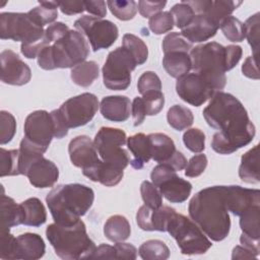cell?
Returning <instances> with one entry per match:
<instances>
[{"label": "cell", "mask_w": 260, "mask_h": 260, "mask_svg": "<svg viewBox=\"0 0 260 260\" xmlns=\"http://www.w3.org/2000/svg\"><path fill=\"white\" fill-rule=\"evenodd\" d=\"M94 146L102 160L121 170L130 164L128 151L123 148L127 143L126 133L119 128L102 127L95 134Z\"/></svg>", "instance_id": "30bf717a"}, {"label": "cell", "mask_w": 260, "mask_h": 260, "mask_svg": "<svg viewBox=\"0 0 260 260\" xmlns=\"http://www.w3.org/2000/svg\"><path fill=\"white\" fill-rule=\"evenodd\" d=\"M94 192L82 184H64L53 188L46 197L49 210L56 223H76L91 207Z\"/></svg>", "instance_id": "3957f363"}, {"label": "cell", "mask_w": 260, "mask_h": 260, "mask_svg": "<svg viewBox=\"0 0 260 260\" xmlns=\"http://www.w3.org/2000/svg\"><path fill=\"white\" fill-rule=\"evenodd\" d=\"M224 37L234 43L243 42L245 39L244 23L235 16L225 17L219 24Z\"/></svg>", "instance_id": "f35d334b"}, {"label": "cell", "mask_w": 260, "mask_h": 260, "mask_svg": "<svg viewBox=\"0 0 260 260\" xmlns=\"http://www.w3.org/2000/svg\"><path fill=\"white\" fill-rule=\"evenodd\" d=\"M99 106L98 98L93 93L83 92L65 101L58 109V113L68 129L77 128L92 120Z\"/></svg>", "instance_id": "4fadbf2b"}, {"label": "cell", "mask_w": 260, "mask_h": 260, "mask_svg": "<svg viewBox=\"0 0 260 260\" xmlns=\"http://www.w3.org/2000/svg\"><path fill=\"white\" fill-rule=\"evenodd\" d=\"M242 72L245 76L252 79H259V71L257 66V58L249 56L242 65Z\"/></svg>", "instance_id": "91938a15"}, {"label": "cell", "mask_w": 260, "mask_h": 260, "mask_svg": "<svg viewBox=\"0 0 260 260\" xmlns=\"http://www.w3.org/2000/svg\"><path fill=\"white\" fill-rule=\"evenodd\" d=\"M206 123L218 130L211 141L212 149L219 154H231L248 145L256 129L243 104L233 94L216 91L202 112Z\"/></svg>", "instance_id": "6da1fadb"}, {"label": "cell", "mask_w": 260, "mask_h": 260, "mask_svg": "<svg viewBox=\"0 0 260 260\" xmlns=\"http://www.w3.org/2000/svg\"><path fill=\"white\" fill-rule=\"evenodd\" d=\"M68 152L72 165L82 171L101 161L93 141L86 135L73 138L68 145Z\"/></svg>", "instance_id": "e0dca14e"}, {"label": "cell", "mask_w": 260, "mask_h": 260, "mask_svg": "<svg viewBox=\"0 0 260 260\" xmlns=\"http://www.w3.org/2000/svg\"><path fill=\"white\" fill-rule=\"evenodd\" d=\"M127 146L133 154V159L130 160V165L136 170H141L151 158L148 136L143 133L134 134L127 138Z\"/></svg>", "instance_id": "484cf974"}, {"label": "cell", "mask_w": 260, "mask_h": 260, "mask_svg": "<svg viewBox=\"0 0 260 260\" xmlns=\"http://www.w3.org/2000/svg\"><path fill=\"white\" fill-rule=\"evenodd\" d=\"M207 167V157L200 153L192 156L185 167V176L189 178H196L200 176Z\"/></svg>", "instance_id": "f907efd6"}, {"label": "cell", "mask_w": 260, "mask_h": 260, "mask_svg": "<svg viewBox=\"0 0 260 260\" xmlns=\"http://www.w3.org/2000/svg\"><path fill=\"white\" fill-rule=\"evenodd\" d=\"M166 232L176 240L184 255L204 254L212 246L202 230L192 219L176 211L171 215Z\"/></svg>", "instance_id": "52a82bcc"}, {"label": "cell", "mask_w": 260, "mask_h": 260, "mask_svg": "<svg viewBox=\"0 0 260 260\" xmlns=\"http://www.w3.org/2000/svg\"><path fill=\"white\" fill-rule=\"evenodd\" d=\"M58 7L66 15L82 13L85 10L83 1H58Z\"/></svg>", "instance_id": "680465c9"}, {"label": "cell", "mask_w": 260, "mask_h": 260, "mask_svg": "<svg viewBox=\"0 0 260 260\" xmlns=\"http://www.w3.org/2000/svg\"><path fill=\"white\" fill-rule=\"evenodd\" d=\"M149 28L155 35H162L173 29L174 19L170 11H160L149 18Z\"/></svg>", "instance_id": "7bdbcfd3"}, {"label": "cell", "mask_w": 260, "mask_h": 260, "mask_svg": "<svg viewBox=\"0 0 260 260\" xmlns=\"http://www.w3.org/2000/svg\"><path fill=\"white\" fill-rule=\"evenodd\" d=\"M138 253L143 260H166L170 257L168 246L160 240H148L144 242L139 247Z\"/></svg>", "instance_id": "d590c367"}, {"label": "cell", "mask_w": 260, "mask_h": 260, "mask_svg": "<svg viewBox=\"0 0 260 260\" xmlns=\"http://www.w3.org/2000/svg\"><path fill=\"white\" fill-rule=\"evenodd\" d=\"M50 114L52 116V119H53L54 125H55V138L61 139V138L65 137L68 134V128L63 123V121L58 113V110H54Z\"/></svg>", "instance_id": "6125c7cd"}, {"label": "cell", "mask_w": 260, "mask_h": 260, "mask_svg": "<svg viewBox=\"0 0 260 260\" xmlns=\"http://www.w3.org/2000/svg\"><path fill=\"white\" fill-rule=\"evenodd\" d=\"M123 48H125L134 58L137 65H142L148 57V49L145 43L135 35L125 34L123 36Z\"/></svg>", "instance_id": "8d00e7d4"}, {"label": "cell", "mask_w": 260, "mask_h": 260, "mask_svg": "<svg viewBox=\"0 0 260 260\" xmlns=\"http://www.w3.org/2000/svg\"><path fill=\"white\" fill-rule=\"evenodd\" d=\"M115 249H116V259L134 260L137 258V249L129 243L118 242L115 245Z\"/></svg>", "instance_id": "6f0895ef"}, {"label": "cell", "mask_w": 260, "mask_h": 260, "mask_svg": "<svg viewBox=\"0 0 260 260\" xmlns=\"http://www.w3.org/2000/svg\"><path fill=\"white\" fill-rule=\"evenodd\" d=\"M190 218L212 241L224 240L231 230V218L225 204L224 186L200 190L189 202Z\"/></svg>", "instance_id": "7a4b0ae2"}, {"label": "cell", "mask_w": 260, "mask_h": 260, "mask_svg": "<svg viewBox=\"0 0 260 260\" xmlns=\"http://www.w3.org/2000/svg\"><path fill=\"white\" fill-rule=\"evenodd\" d=\"M16 131V121L14 116L7 112H0V143L2 145L10 142Z\"/></svg>", "instance_id": "bcb514c9"}, {"label": "cell", "mask_w": 260, "mask_h": 260, "mask_svg": "<svg viewBox=\"0 0 260 260\" xmlns=\"http://www.w3.org/2000/svg\"><path fill=\"white\" fill-rule=\"evenodd\" d=\"M74 27L87 38L93 52L110 48L119 36L118 27L114 22L90 15L76 19Z\"/></svg>", "instance_id": "8fae6325"}, {"label": "cell", "mask_w": 260, "mask_h": 260, "mask_svg": "<svg viewBox=\"0 0 260 260\" xmlns=\"http://www.w3.org/2000/svg\"><path fill=\"white\" fill-rule=\"evenodd\" d=\"M259 12L255 13L254 15L250 16L244 23L245 27V38H247L249 45L251 46L254 57L257 58L258 49H259Z\"/></svg>", "instance_id": "b9f144b4"}, {"label": "cell", "mask_w": 260, "mask_h": 260, "mask_svg": "<svg viewBox=\"0 0 260 260\" xmlns=\"http://www.w3.org/2000/svg\"><path fill=\"white\" fill-rule=\"evenodd\" d=\"M1 81L10 85H24L31 78V70L19 56L11 50H4L0 54Z\"/></svg>", "instance_id": "2e32d148"}, {"label": "cell", "mask_w": 260, "mask_h": 260, "mask_svg": "<svg viewBox=\"0 0 260 260\" xmlns=\"http://www.w3.org/2000/svg\"><path fill=\"white\" fill-rule=\"evenodd\" d=\"M176 91L184 102L199 107L211 99L214 91L211 86L197 73H187L177 79Z\"/></svg>", "instance_id": "9a60e30c"}, {"label": "cell", "mask_w": 260, "mask_h": 260, "mask_svg": "<svg viewBox=\"0 0 260 260\" xmlns=\"http://www.w3.org/2000/svg\"><path fill=\"white\" fill-rule=\"evenodd\" d=\"M131 226L128 219L120 214L109 217L104 225V235L114 243L123 242L130 237Z\"/></svg>", "instance_id": "f546056e"}, {"label": "cell", "mask_w": 260, "mask_h": 260, "mask_svg": "<svg viewBox=\"0 0 260 260\" xmlns=\"http://www.w3.org/2000/svg\"><path fill=\"white\" fill-rule=\"evenodd\" d=\"M147 136L150 143L151 158L158 164L168 165L177 152L173 139L164 133H151Z\"/></svg>", "instance_id": "d4e9b609"}, {"label": "cell", "mask_w": 260, "mask_h": 260, "mask_svg": "<svg viewBox=\"0 0 260 260\" xmlns=\"http://www.w3.org/2000/svg\"><path fill=\"white\" fill-rule=\"evenodd\" d=\"M45 36L42 26L35 23L26 13L2 12L0 14V38L20 42L23 46L40 43Z\"/></svg>", "instance_id": "ba28073f"}, {"label": "cell", "mask_w": 260, "mask_h": 260, "mask_svg": "<svg viewBox=\"0 0 260 260\" xmlns=\"http://www.w3.org/2000/svg\"><path fill=\"white\" fill-rule=\"evenodd\" d=\"M84 7L87 12L94 15L95 17L103 18L107 14V8H106V2L103 0L98 1H83Z\"/></svg>", "instance_id": "94428289"}, {"label": "cell", "mask_w": 260, "mask_h": 260, "mask_svg": "<svg viewBox=\"0 0 260 260\" xmlns=\"http://www.w3.org/2000/svg\"><path fill=\"white\" fill-rule=\"evenodd\" d=\"M46 245L43 238L34 233H25L14 239L11 259L37 260L44 256Z\"/></svg>", "instance_id": "44dd1931"}, {"label": "cell", "mask_w": 260, "mask_h": 260, "mask_svg": "<svg viewBox=\"0 0 260 260\" xmlns=\"http://www.w3.org/2000/svg\"><path fill=\"white\" fill-rule=\"evenodd\" d=\"M91 258H102V259H116V249L115 246H110L107 244H102L95 248Z\"/></svg>", "instance_id": "be15d7a7"}, {"label": "cell", "mask_w": 260, "mask_h": 260, "mask_svg": "<svg viewBox=\"0 0 260 260\" xmlns=\"http://www.w3.org/2000/svg\"><path fill=\"white\" fill-rule=\"evenodd\" d=\"M19 174V150L0 148V176H18Z\"/></svg>", "instance_id": "74e56055"}, {"label": "cell", "mask_w": 260, "mask_h": 260, "mask_svg": "<svg viewBox=\"0 0 260 260\" xmlns=\"http://www.w3.org/2000/svg\"><path fill=\"white\" fill-rule=\"evenodd\" d=\"M257 255L244 246H236L232 253V259H255Z\"/></svg>", "instance_id": "e7e4bbea"}, {"label": "cell", "mask_w": 260, "mask_h": 260, "mask_svg": "<svg viewBox=\"0 0 260 260\" xmlns=\"http://www.w3.org/2000/svg\"><path fill=\"white\" fill-rule=\"evenodd\" d=\"M185 2L192 8L195 14L206 15L218 26L225 17L230 16V14H232V12L242 4L240 1L232 0H195Z\"/></svg>", "instance_id": "ac0fdd59"}, {"label": "cell", "mask_w": 260, "mask_h": 260, "mask_svg": "<svg viewBox=\"0 0 260 260\" xmlns=\"http://www.w3.org/2000/svg\"><path fill=\"white\" fill-rule=\"evenodd\" d=\"M24 212L23 224L28 226H40L47 220V212L42 201L31 197L20 203Z\"/></svg>", "instance_id": "4dcf8cb0"}, {"label": "cell", "mask_w": 260, "mask_h": 260, "mask_svg": "<svg viewBox=\"0 0 260 260\" xmlns=\"http://www.w3.org/2000/svg\"><path fill=\"white\" fill-rule=\"evenodd\" d=\"M151 182L171 203H182L188 199L192 184L180 178L176 171L166 164L155 166L150 174Z\"/></svg>", "instance_id": "7c38bea8"}, {"label": "cell", "mask_w": 260, "mask_h": 260, "mask_svg": "<svg viewBox=\"0 0 260 260\" xmlns=\"http://www.w3.org/2000/svg\"><path fill=\"white\" fill-rule=\"evenodd\" d=\"M24 137L47 151L55 138V125L50 113L39 110L30 113L24 122Z\"/></svg>", "instance_id": "5bb4252c"}, {"label": "cell", "mask_w": 260, "mask_h": 260, "mask_svg": "<svg viewBox=\"0 0 260 260\" xmlns=\"http://www.w3.org/2000/svg\"><path fill=\"white\" fill-rule=\"evenodd\" d=\"M170 13L173 16L174 23L176 24V26L181 29L188 26L195 16L194 11L185 1H182L181 3L174 5L171 8Z\"/></svg>", "instance_id": "60d3db41"}, {"label": "cell", "mask_w": 260, "mask_h": 260, "mask_svg": "<svg viewBox=\"0 0 260 260\" xmlns=\"http://www.w3.org/2000/svg\"><path fill=\"white\" fill-rule=\"evenodd\" d=\"M140 193L144 204L148 207L155 209L162 205V195L151 182L143 181L140 186Z\"/></svg>", "instance_id": "ee69618b"}, {"label": "cell", "mask_w": 260, "mask_h": 260, "mask_svg": "<svg viewBox=\"0 0 260 260\" xmlns=\"http://www.w3.org/2000/svg\"><path fill=\"white\" fill-rule=\"evenodd\" d=\"M46 236L56 255L64 260L91 258L96 248L81 219L70 225L51 223L47 226Z\"/></svg>", "instance_id": "277c9868"}, {"label": "cell", "mask_w": 260, "mask_h": 260, "mask_svg": "<svg viewBox=\"0 0 260 260\" xmlns=\"http://www.w3.org/2000/svg\"><path fill=\"white\" fill-rule=\"evenodd\" d=\"M112 14L120 20H130L137 12V3L133 0H110L107 1Z\"/></svg>", "instance_id": "ab89813d"}, {"label": "cell", "mask_w": 260, "mask_h": 260, "mask_svg": "<svg viewBox=\"0 0 260 260\" xmlns=\"http://www.w3.org/2000/svg\"><path fill=\"white\" fill-rule=\"evenodd\" d=\"M137 64L123 47L111 51L103 66V81L112 90H125L131 83V72Z\"/></svg>", "instance_id": "9c48e42d"}, {"label": "cell", "mask_w": 260, "mask_h": 260, "mask_svg": "<svg viewBox=\"0 0 260 260\" xmlns=\"http://www.w3.org/2000/svg\"><path fill=\"white\" fill-rule=\"evenodd\" d=\"M259 145H255L242 155L239 167L240 179L248 184H258L259 175Z\"/></svg>", "instance_id": "83f0119b"}, {"label": "cell", "mask_w": 260, "mask_h": 260, "mask_svg": "<svg viewBox=\"0 0 260 260\" xmlns=\"http://www.w3.org/2000/svg\"><path fill=\"white\" fill-rule=\"evenodd\" d=\"M25 176L34 187L45 189L52 187L57 182L59 170L53 161L42 155L30 164Z\"/></svg>", "instance_id": "d6986e66"}, {"label": "cell", "mask_w": 260, "mask_h": 260, "mask_svg": "<svg viewBox=\"0 0 260 260\" xmlns=\"http://www.w3.org/2000/svg\"><path fill=\"white\" fill-rule=\"evenodd\" d=\"M145 113L147 116L157 115L164 108L165 96L160 90H151L145 92L142 96Z\"/></svg>", "instance_id": "c3c4849f"}, {"label": "cell", "mask_w": 260, "mask_h": 260, "mask_svg": "<svg viewBox=\"0 0 260 260\" xmlns=\"http://www.w3.org/2000/svg\"><path fill=\"white\" fill-rule=\"evenodd\" d=\"M169 125L175 130L182 131L189 128L194 121L193 114L190 109L181 105L172 106L167 114Z\"/></svg>", "instance_id": "836d02e7"}, {"label": "cell", "mask_w": 260, "mask_h": 260, "mask_svg": "<svg viewBox=\"0 0 260 260\" xmlns=\"http://www.w3.org/2000/svg\"><path fill=\"white\" fill-rule=\"evenodd\" d=\"M175 211L174 208L166 205L153 209L144 204L137 211L136 221L138 226L143 231L166 232L167 223Z\"/></svg>", "instance_id": "ffe728a7"}, {"label": "cell", "mask_w": 260, "mask_h": 260, "mask_svg": "<svg viewBox=\"0 0 260 260\" xmlns=\"http://www.w3.org/2000/svg\"><path fill=\"white\" fill-rule=\"evenodd\" d=\"M82 174L92 182H99L107 187L118 185L123 178V170L102 159L93 167L82 171Z\"/></svg>", "instance_id": "cb8c5ba5"}, {"label": "cell", "mask_w": 260, "mask_h": 260, "mask_svg": "<svg viewBox=\"0 0 260 260\" xmlns=\"http://www.w3.org/2000/svg\"><path fill=\"white\" fill-rule=\"evenodd\" d=\"M27 14L35 23L44 27L57 19L58 1H40L39 6L30 9Z\"/></svg>", "instance_id": "d6a6232c"}, {"label": "cell", "mask_w": 260, "mask_h": 260, "mask_svg": "<svg viewBox=\"0 0 260 260\" xmlns=\"http://www.w3.org/2000/svg\"><path fill=\"white\" fill-rule=\"evenodd\" d=\"M225 54V70H232L241 60L243 50L240 46L237 45H229L224 47Z\"/></svg>", "instance_id": "11a10c76"}, {"label": "cell", "mask_w": 260, "mask_h": 260, "mask_svg": "<svg viewBox=\"0 0 260 260\" xmlns=\"http://www.w3.org/2000/svg\"><path fill=\"white\" fill-rule=\"evenodd\" d=\"M192 48V44L189 43L186 39L182 37L181 34L178 32H170L162 40L164 54L176 51H184L189 53Z\"/></svg>", "instance_id": "f6af8a7d"}, {"label": "cell", "mask_w": 260, "mask_h": 260, "mask_svg": "<svg viewBox=\"0 0 260 260\" xmlns=\"http://www.w3.org/2000/svg\"><path fill=\"white\" fill-rule=\"evenodd\" d=\"M260 206H255L240 216V228L246 237L260 241Z\"/></svg>", "instance_id": "e575fe53"}, {"label": "cell", "mask_w": 260, "mask_h": 260, "mask_svg": "<svg viewBox=\"0 0 260 260\" xmlns=\"http://www.w3.org/2000/svg\"><path fill=\"white\" fill-rule=\"evenodd\" d=\"M69 31V27L63 22H54L45 30V39L51 45L63 38Z\"/></svg>", "instance_id": "f5cc1de1"}, {"label": "cell", "mask_w": 260, "mask_h": 260, "mask_svg": "<svg viewBox=\"0 0 260 260\" xmlns=\"http://www.w3.org/2000/svg\"><path fill=\"white\" fill-rule=\"evenodd\" d=\"M162 65L167 73L177 79L189 73L192 69L190 54L184 51L166 53L162 59Z\"/></svg>", "instance_id": "4316f807"}, {"label": "cell", "mask_w": 260, "mask_h": 260, "mask_svg": "<svg viewBox=\"0 0 260 260\" xmlns=\"http://www.w3.org/2000/svg\"><path fill=\"white\" fill-rule=\"evenodd\" d=\"M131 112H132V118H133V125L135 127L141 125L146 116L142 98L136 96L133 100V102L131 104Z\"/></svg>", "instance_id": "9f6ffc18"}, {"label": "cell", "mask_w": 260, "mask_h": 260, "mask_svg": "<svg viewBox=\"0 0 260 260\" xmlns=\"http://www.w3.org/2000/svg\"><path fill=\"white\" fill-rule=\"evenodd\" d=\"M14 239L9 230H1L0 236V258L1 259H11Z\"/></svg>", "instance_id": "db71d44e"}, {"label": "cell", "mask_w": 260, "mask_h": 260, "mask_svg": "<svg viewBox=\"0 0 260 260\" xmlns=\"http://www.w3.org/2000/svg\"><path fill=\"white\" fill-rule=\"evenodd\" d=\"M183 142L190 151L202 152L205 149V134L198 128L188 129L183 135Z\"/></svg>", "instance_id": "7dc6e473"}, {"label": "cell", "mask_w": 260, "mask_h": 260, "mask_svg": "<svg viewBox=\"0 0 260 260\" xmlns=\"http://www.w3.org/2000/svg\"><path fill=\"white\" fill-rule=\"evenodd\" d=\"M24 212L21 204L16 202L4 193L1 195V230L23 224Z\"/></svg>", "instance_id": "f1b7e54d"}, {"label": "cell", "mask_w": 260, "mask_h": 260, "mask_svg": "<svg viewBox=\"0 0 260 260\" xmlns=\"http://www.w3.org/2000/svg\"><path fill=\"white\" fill-rule=\"evenodd\" d=\"M192 69L214 91H221L226 83L224 47L216 42L198 45L190 51Z\"/></svg>", "instance_id": "8992f818"}, {"label": "cell", "mask_w": 260, "mask_h": 260, "mask_svg": "<svg viewBox=\"0 0 260 260\" xmlns=\"http://www.w3.org/2000/svg\"><path fill=\"white\" fill-rule=\"evenodd\" d=\"M100 68L94 61H84L71 69L72 81L82 87H88L99 77Z\"/></svg>", "instance_id": "1f68e13d"}, {"label": "cell", "mask_w": 260, "mask_h": 260, "mask_svg": "<svg viewBox=\"0 0 260 260\" xmlns=\"http://www.w3.org/2000/svg\"><path fill=\"white\" fill-rule=\"evenodd\" d=\"M137 89L142 95L151 90H160L161 81L153 71H145L140 75L137 81Z\"/></svg>", "instance_id": "681fc988"}, {"label": "cell", "mask_w": 260, "mask_h": 260, "mask_svg": "<svg viewBox=\"0 0 260 260\" xmlns=\"http://www.w3.org/2000/svg\"><path fill=\"white\" fill-rule=\"evenodd\" d=\"M219 26L204 14H195L188 26L182 29L181 35L189 43H202L217 32Z\"/></svg>", "instance_id": "7402d4cb"}, {"label": "cell", "mask_w": 260, "mask_h": 260, "mask_svg": "<svg viewBox=\"0 0 260 260\" xmlns=\"http://www.w3.org/2000/svg\"><path fill=\"white\" fill-rule=\"evenodd\" d=\"M166 1H144L141 0L137 3L139 13L145 17L150 18L154 14L160 12V10L166 6Z\"/></svg>", "instance_id": "816d5d0a"}, {"label": "cell", "mask_w": 260, "mask_h": 260, "mask_svg": "<svg viewBox=\"0 0 260 260\" xmlns=\"http://www.w3.org/2000/svg\"><path fill=\"white\" fill-rule=\"evenodd\" d=\"M102 116L113 122H124L130 117L131 102L125 95L105 96L100 105Z\"/></svg>", "instance_id": "603a6c76"}, {"label": "cell", "mask_w": 260, "mask_h": 260, "mask_svg": "<svg viewBox=\"0 0 260 260\" xmlns=\"http://www.w3.org/2000/svg\"><path fill=\"white\" fill-rule=\"evenodd\" d=\"M88 54L89 45L84 36L77 30L69 29L63 38L40 51L38 64L45 70L73 68L84 62Z\"/></svg>", "instance_id": "5b68a950"}]
</instances>
